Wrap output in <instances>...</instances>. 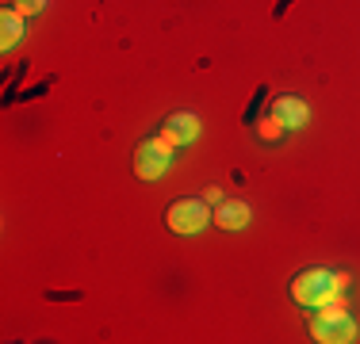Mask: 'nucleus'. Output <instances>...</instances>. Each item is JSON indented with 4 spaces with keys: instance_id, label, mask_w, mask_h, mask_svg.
<instances>
[{
    "instance_id": "nucleus-11",
    "label": "nucleus",
    "mask_w": 360,
    "mask_h": 344,
    "mask_svg": "<svg viewBox=\"0 0 360 344\" xmlns=\"http://www.w3.org/2000/svg\"><path fill=\"white\" fill-rule=\"evenodd\" d=\"M203 199H207V203H222V192H219V187H207V195H203Z\"/></svg>"
},
{
    "instance_id": "nucleus-8",
    "label": "nucleus",
    "mask_w": 360,
    "mask_h": 344,
    "mask_svg": "<svg viewBox=\"0 0 360 344\" xmlns=\"http://www.w3.org/2000/svg\"><path fill=\"white\" fill-rule=\"evenodd\" d=\"M245 222H250V206L242 199H222L215 203V226L222 230H242Z\"/></svg>"
},
{
    "instance_id": "nucleus-6",
    "label": "nucleus",
    "mask_w": 360,
    "mask_h": 344,
    "mask_svg": "<svg viewBox=\"0 0 360 344\" xmlns=\"http://www.w3.org/2000/svg\"><path fill=\"white\" fill-rule=\"evenodd\" d=\"M272 115H276L288 131H295V126L307 123V115H311V111H307V103L299 100V96H276V100H272Z\"/></svg>"
},
{
    "instance_id": "nucleus-3",
    "label": "nucleus",
    "mask_w": 360,
    "mask_h": 344,
    "mask_svg": "<svg viewBox=\"0 0 360 344\" xmlns=\"http://www.w3.org/2000/svg\"><path fill=\"white\" fill-rule=\"evenodd\" d=\"M207 222H215V211L207 206V199H176L165 211V226L173 234H200V230H207Z\"/></svg>"
},
{
    "instance_id": "nucleus-10",
    "label": "nucleus",
    "mask_w": 360,
    "mask_h": 344,
    "mask_svg": "<svg viewBox=\"0 0 360 344\" xmlns=\"http://www.w3.org/2000/svg\"><path fill=\"white\" fill-rule=\"evenodd\" d=\"M15 8H20L23 15H35V12H42V8H46V0H15Z\"/></svg>"
},
{
    "instance_id": "nucleus-2",
    "label": "nucleus",
    "mask_w": 360,
    "mask_h": 344,
    "mask_svg": "<svg viewBox=\"0 0 360 344\" xmlns=\"http://www.w3.org/2000/svg\"><path fill=\"white\" fill-rule=\"evenodd\" d=\"M311 337L322 344H349L356 337V322L338 298H330V306H322L319 314L311 317Z\"/></svg>"
},
{
    "instance_id": "nucleus-7",
    "label": "nucleus",
    "mask_w": 360,
    "mask_h": 344,
    "mask_svg": "<svg viewBox=\"0 0 360 344\" xmlns=\"http://www.w3.org/2000/svg\"><path fill=\"white\" fill-rule=\"evenodd\" d=\"M23 31H27V15L20 8H4L0 12V50H12L23 39Z\"/></svg>"
},
{
    "instance_id": "nucleus-4",
    "label": "nucleus",
    "mask_w": 360,
    "mask_h": 344,
    "mask_svg": "<svg viewBox=\"0 0 360 344\" xmlns=\"http://www.w3.org/2000/svg\"><path fill=\"white\" fill-rule=\"evenodd\" d=\"M173 153H176V145H169L165 138L142 142L139 150H134V176L139 180H158L161 172L173 165Z\"/></svg>"
},
{
    "instance_id": "nucleus-9",
    "label": "nucleus",
    "mask_w": 360,
    "mask_h": 344,
    "mask_svg": "<svg viewBox=\"0 0 360 344\" xmlns=\"http://www.w3.org/2000/svg\"><path fill=\"white\" fill-rule=\"evenodd\" d=\"M284 131H288V126L280 123L276 115H272V119H261V123H257V138H261V142H280V138H284Z\"/></svg>"
},
{
    "instance_id": "nucleus-5",
    "label": "nucleus",
    "mask_w": 360,
    "mask_h": 344,
    "mask_svg": "<svg viewBox=\"0 0 360 344\" xmlns=\"http://www.w3.org/2000/svg\"><path fill=\"white\" fill-rule=\"evenodd\" d=\"M195 134H200V119L192 115V111H173V115L165 119V142L169 145H188L195 142Z\"/></svg>"
},
{
    "instance_id": "nucleus-1",
    "label": "nucleus",
    "mask_w": 360,
    "mask_h": 344,
    "mask_svg": "<svg viewBox=\"0 0 360 344\" xmlns=\"http://www.w3.org/2000/svg\"><path fill=\"white\" fill-rule=\"evenodd\" d=\"M341 287H345V275H338L330 268H307L291 279V298L299 306H326Z\"/></svg>"
}]
</instances>
